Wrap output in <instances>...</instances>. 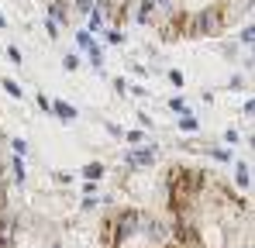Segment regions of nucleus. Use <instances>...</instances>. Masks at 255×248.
<instances>
[{
	"label": "nucleus",
	"mask_w": 255,
	"mask_h": 248,
	"mask_svg": "<svg viewBox=\"0 0 255 248\" xmlns=\"http://www.w3.org/2000/svg\"><path fill=\"white\" fill-rule=\"evenodd\" d=\"M238 41H245V45H252V28H242V31H238Z\"/></svg>",
	"instance_id": "obj_13"
},
{
	"label": "nucleus",
	"mask_w": 255,
	"mask_h": 248,
	"mask_svg": "<svg viewBox=\"0 0 255 248\" xmlns=\"http://www.w3.org/2000/svg\"><path fill=\"white\" fill-rule=\"evenodd\" d=\"M0 86H3V90H7L10 97H24V93H21V86H17V83H14V80H3V83H0Z\"/></svg>",
	"instance_id": "obj_9"
},
{
	"label": "nucleus",
	"mask_w": 255,
	"mask_h": 248,
	"mask_svg": "<svg viewBox=\"0 0 255 248\" xmlns=\"http://www.w3.org/2000/svg\"><path fill=\"white\" fill-rule=\"evenodd\" d=\"M76 66H80V55H76V52L62 55V69H76Z\"/></svg>",
	"instance_id": "obj_8"
},
{
	"label": "nucleus",
	"mask_w": 255,
	"mask_h": 248,
	"mask_svg": "<svg viewBox=\"0 0 255 248\" xmlns=\"http://www.w3.org/2000/svg\"><path fill=\"white\" fill-rule=\"evenodd\" d=\"M0 28H7V17H3V14H0Z\"/></svg>",
	"instance_id": "obj_16"
},
{
	"label": "nucleus",
	"mask_w": 255,
	"mask_h": 248,
	"mask_svg": "<svg viewBox=\"0 0 255 248\" xmlns=\"http://www.w3.org/2000/svg\"><path fill=\"white\" fill-rule=\"evenodd\" d=\"M0 248H62V242L35 221L0 217Z\"/></svg>",
	"instance_id": "obj_1"
},
{
	"label": "nucleus",
	"mask_w": 255,
	"mask_h": 248,
	"mask_svg": "<svg viewBox=\"0 0 255 248\" xmlns=\"http://www.w3.org/2000/svg\"><path fill=\"white\" fill-rule=\"evenodd\" d=\"M107 41H114V45H125V31L111 28V31H107Z\"/></svg>",
	"instance_id": "obj_11"
},
{
	"label": "nucleus",
	"mask_w": 255,
	"mask_h": 248,
	"mask_svg": "<svg viewBox=\"0 0 255 248\" xmlns=\"http://www.w3.org/2000/svg\"><path fill=\"white\" fill-rule=\"evenodd\" d=\"M45 31H48V38H52V41L59 38V24H55V21H48V17H45Z\"/></svg>",
	"instance_id": "obj_12"
},
{
	"label": "nucleus",
	"mask_w": 255,
	"mask_h": 248,
	"mask_svg": "<svg viewBox=\"0 0 255 248\" xmlns=\"http://www.w3.org/2000/svg\"><path fill=\"white\" fill-rule=\"evenodd\" d=\"M48 14H52L48 21H55V24H59V21H69V10H66V0H55V3H48Z\"/></svg>",
	"instance_id": "obj_4"
},
{
	"label": "nucleus",
	"mask_w": 255,
	"mask_h": 248,
	"mask_svg": "<svg viewBox=\"0 0 255 248\" xmlns=\"http://www.w3.org/2000/svg\"><path fill=\"white\" fill-rule=\"evenodd\" d=\"M7 55H10V62H14V66H21V62H24V55H21V48H17V45H10V48H7Z\"/></svg>",
	"instance_id": "obj_10"
},
{
	"label": "nucleus",
	"mask_w": 255,
	"mask_h": 248,
	"mask_svg": "<svg viewBox=\"0 0 255 248\" xmlns=\"http://www.w3.org/2000/svg\"><path fill=\"white\" fill-rule=\"evenodd\" d=\"M217 28H221V17H217L214 7L200 10V14L190 21V35H217Z\"/></svg>",
	"instance_id": "obj_2"
},
{
	"label": "nucleus",
	"mask_w": 255,
	"mask_h": 248,
	"mask_svg": "<svg viewBox=\"0 0 255 248\" xmlns=\"http://www.w3.org/2000/svg\"><path fill=\"white\" fill-rule=\"evenodd\" d=\"M76 48H83V52H90V48H97V41H93V35H90V31H76Z\"/></svg>",
	"instance_id": "obj_7"
},
{
	"label": "nucleus",
	"mask_w": 255,
	"mask_h": 248,
	"mask_svg": "<svg viewBox=\"0 0 255 248\" xmlns=\"http://www.w3.org/2000/svg\"><path fill=\"white\" fill-rule=\"evenodd\" d=\"M76 10H93V0H76Z\"/></svg>",
	"instance_id": "obj_14"
},
{
	"label": "nucleus",
	"mask_w": 255,
	"mask_h": 248,
	"mask_svg": "<svg viewBox=\"0 0 255 248\" xmlns=\"http://www.w3.org/2000/svg\"><path fill=\"white\" fill-rule=\"evenodd\" d=\"M104 17H107V7H93L90 10V31H104Z\"/></svg>",
	"instance_id": "obj_3"
},
{
	"label": "nucleus",
	"mask_w": 255,
	"mask_h": 248,
	"mask_svg": "<svg viewBox=\"0 0 255 248\" xmlns=\"http://www.w3.org/2000/svg\"><path fill=\"white\" fill-rule=\"evenodd\" d=\"M152 10H155V0H141V3H138V14H134V17H138L141 24H148V21H152Z\"/></svg>",
	"instance_id": "obj_6"
},
{
	"label": "nucleus",
	"mask_w": 255,
	"mask_h": 248,
	"mask_svg": "<svg viewBox=\"0 0 255 248\" xmlns=\"http://www.w3.org/2000/svg\"><path fill=\"white\" fill-rule=\"evenodd\" d=\"M52 111H55L62 121H73V118H76V107H69V104H62V100H52Z\"/></svg>",
	"instance_id": "obj_5"
},
{
	"label": "nucleus",
	"mask_w": 255,
	"mask_h": 248,
	"mask_svg": "<svg viewBox=\"0 0 255 248\" xmlns=\"http://www.w3.org/2000/svg\"><path fill=\"white\" fill-rule=\"evenodd\" d=\"M169 80L176 83V86H183V73H179V69H172V73H169Z\"/></svg>",
	"instance_id": "obj_15"
}]
</instances>
